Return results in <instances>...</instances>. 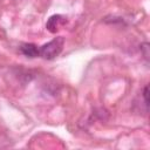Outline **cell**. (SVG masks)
Segmentation results:
<instances>
[{
    "instance_id": "cell-1",
    "label": "cell",
    "mask_w": 150,
    "mask_h": 150,
    "mask_svg": "<svg viewBox=\"0 0 150 150\" xmlns=\"http://www.w3.org/2000/svg\"><path fill=\"white\" fill-rule=\"evenodd\" d=\"M63 46L64 39L62 36L54 38L53 40H50L49 42L45 43L39 48V56H41L45 60H53L57 55H60V53L63 49Z\"/></svg>"
},
{
    "instance_id": "cell-2",
    "label": "cell",
    "mask_w": 150,
    "mask_h": 150,
    "mask_svg": "<svg viewBox=\"0 0 150 150\" xmlns=\"http://www.w3.org/2000/svg\"><path fill=\"white\" fill-rule=\"evenodd\" d=\"M64 21H66V19L62 15H59V14L57 15H53V16H50L48 19V22H47L46 27H47V29L49 32L55 33L57 30V28L60 27V25H62Z\"/></svg>"
},
{
    "instance_id": "cell-3",
    "label": "cell",
    "mask_w": 150,
    "mask_h": 150,
    "mask_svg": "<svg viewBox=\"0 0 150 150\" xmlns=\"http://www.w3.org/2000/svg\"><path fill=\"white\" fill-rule=\"evenodd\" d=\"M20 50L27 57H38L39 56V47L34 43H23V45H21Z\"/></svg>"
},
{
    "instance_id": "cell-4",
    "label": "cell",
    "mask_w": 150,
    "mask_h": 150,
    "mask_svg": "<svg viewBox=\"0 0 150 150\" xmlns=\"http://www.w3.org/2000/svg\"><path fill=\"white\" fill-rule=\"evenodd\" d=\"M141 52L144 56V59L146 60V62L149 61V43L148 42H144L143 45H141Z\"/></svg>"
},
{
    "instance_id": "cell-5",
    "label": "cell",
    "mask_w": 150,
    "mask_h": 150,
    "mask_svg": "<svg viewBox=\"0 0 150 150\" xmlns=\"http://www.w3.org/2000/svg\"><path fill=\"white\" fill-rule=\"evenodd\" d=\"M143 98H144L145 109H148V87H144V90H143Z\"/></svg>"
}]
</instances>
